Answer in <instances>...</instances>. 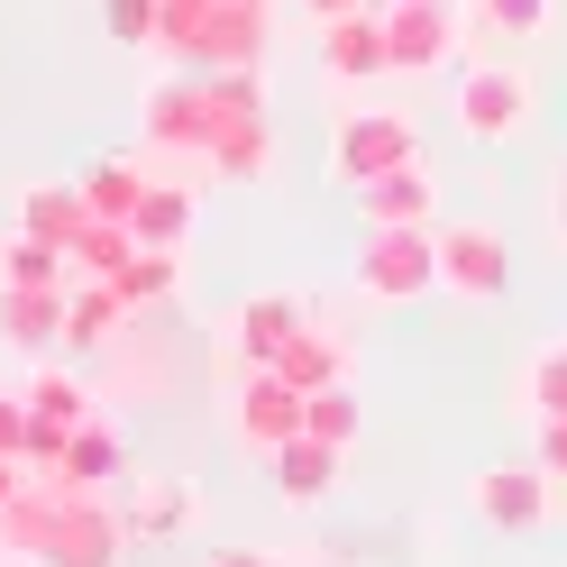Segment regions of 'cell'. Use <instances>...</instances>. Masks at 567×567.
I'll list each match as a JSON object with an SVG mask.
<instances>
[{
    "label": "cell",
    "instance_id": "6da1fadb",
    "mask_svg": "<svg viewBox=\"0 0 567 567\" xmlns=\"http://www.w3.org/2000/svg\"><path fill=\"white\" fill-rule=\"evenodd\" d=\"M0 558L28 567H120L128 558V522L111 494H83L64 476H28L0 513Z\"/></svg>",
    "mask_w": 567,
    "mask_h": 567
},
{
    "label": "cell",
    "instance_id": "7a4b0ae2",
    "mask_svg": "<svg viewBox=\"0 0 567 567\" xmlns=\"http://www.w3.org/2000/svg\"><path fill=\"white\" fill-rule=\"evenodd\" d=\"M358 293L367 302H421V293H440V238L431 229H367Z\"/></svg>",
    "mask_w": 567,
    "mask_h": 567
},
{
    "label": "cell",
    "instance_id": "3957f363",
    "mask_svg": "<svg viewBox=\"0 0 567 567\" xmlns=\"http://www.w3.org/2000/svg\"><path fill=\"white\" fill-rule=\"evenodd\" d=\"M449 111H457V128H467V137L504 147V137L530 128V74H522V64H494V55H485V64H467V74H457Z\"/></svg>",
    "mask_w": 567,
    "mask_h": 567
},
{
    "label": "cell",
    "instance_id": "277c9868",
    "mask_svg": "<svg viewBox=\"0 0 567 567\" xmlns=\"http://www.w3.org/2000/svg\"><path fill=\"white\" fill-rule=\"evenodd\" d=\"M394 165H421V128H412L403 111H358V120H339V137H330V174H339L348 193L375 184V174H394Z\"/></svg>",
    "mask_w": 567,
    "mask_h": 567
},
{
    "label": "cell",
    "instance_id": "5b68a950",
    "mask_svg": "<svg viewBox=\"0 0 567 567\" xmlns=\"http://www.w3.org/2000/svg\"><path fill=\"white\" fill-rule=\"evenodd\" d=\"M431 238H440V284H449L457 302H504L513 247H504L494 220H449V229H431Z\"/></svg>",
    "mask_w": 567,
    "mask_h": 567
},
{
    "label": "cell",
    "instance_id": "8992f818",
    "mask_svg": "<svg viewBox=\"0 0 567 567\" xmlns=\"http://www.w3.org/2000/svg\"><path fill=\"white\" fill-rule=\"evenodd\" d=\"M137 128H147V147H165V156H210V92H202V74L174 64L165 83H147Z\"/></svg>",
    "mask_w": 567,
    "mask_h": 567
},
{
    "label": "cell",
    "instance_id": "52a82bcc",
    "mask_svg": "<svg viewBox=\"0 0 567 567\" xmlns=\"http://www.w3.org/2000/svg\"><path fill=\"white\" fill-rule=\"evenodd\" d=\"M457 55V10L449 0H384V64L394 74H431Z\"/></svg>",
    "mask_w": 567,
    "mask_h": 567
},
{
    "label": "cell",
    "instance_id": "ba28073f",
    "mask_svg": "<svg viewBox=\"0 0 567 567\" xmlns=\"http://www.w3.org/2000/svg\"><path fill=\"white\" fill-rule=\"evenodd\" d=\"M229 421H238V440L247 449H284V440H302V394H293V384H284V375H238V403H229Z\"/></svg>",
    "mask_w": 567,
    "mask_h": 567
},
{
    "label": "cell",
    "instance_id": "9c48e42d",
    "mask_svg": "<svg viewBox=\"0 0 567 567\" xmlns=\"http://www.w3.org/2000/svg\"><path fill=\"white\" fill-rule=\"evenodd\" d=\"M302 321H311V311H302L293 293H247V302H238V321H229V358H238V375L275 367V348L293 339Z\"/></svg>",
    "mask_w": 567,
    "mask_h": 567
},
{
    "label": "cell",
    "instance_id": "30bf717a",
    "mask_svg": "<svg viewBox=\"0 0 567 567\" xmlns=\"http://www.w3.org/2000/svg\"><path fill=\"white\" fill-rule=\"evenodd\" d=\"M358 210H367V229H440L431 220L440 184H431V165H394V174H375V184H358Z\"/></svg>",
    "mask_w": 567,
    "mask_h": 567
},
{
    "label": "cell",
    "instance_id": "8fae6325",
    "mask_svg": "<svg viewBox=\"0 0 567 567\" xmlns=\"http://www.w3.org/2000/svg\"><path fill=\"white\" fill-rule=\"evenodd\" d=\"M321 74H330V83H375V74H394V64H384V0L321 28Z\"/></svg>",
    "mask_w": 567,
    "mask_h": 567
},
{
    "label": "cell",
    "instance_id": "7c38bea8",
    "mask_svg": "<svg viewBox=\"0 0 567 567\" xmlns=\"http://www.w3.org/2000/svg\"><path fill=\"white\" fill-rule=\"evenodd\" d=\"M0 339H10L19 358L64 348V284H0Z\"/></svg>",
    "mask_w": 567,
    "mask_h": 567
},
{
    "label": "cell",
    "instance_id": "4fadbf2b",
    "mask_svg": "<svg viewBox=\"0 0 567 567\" xmlns=\"http://www.w3.org/2000/svg\"><path fill=\"white\" fill-rule=\"evenodd\" d=\"M467 494H476V513H485L494 530H540V522H549V504H558L540 467H485Z\"/></svg>",
    "mask_w": 567,
    "mask_h": 567
},
{
    "label": "cell",
    "instance_id": "5bb4252c",
    "mask_svg": "<svg viewBox=\"0 0 567 567\" xmlns=\"http://www.w3.org/2000/svg\"><path fill=\"white\" fill-rule=\"evenodd\" d=\"M266 375H284L293 394H330V384H348V339L321 330V321H302L293 339L275 348V367H266Z\"/></svg>",
    "mask_w": 567,
    "mask_h": 567
},
{
    "label": "cell",
    "instance_id": "9a60e30c",
    "mask_svg": "<svg viewBox=\"0 0 567 567\" xmlns=\"http://www.w3.org/2000/svg\"><path fill=\"white\" fill-rule=\"evenodd\" d=\"M193 485L184 476H137L128 485V504H120V522H128V540H174V530H193Z\"/></svg>",
    "mask_w": 567,
    "mask_h": 567
},
{
    "label": "cell",
    "instance_id": "2e32d148",
    "mask_svg": "<svg viewBox=\"0 0 567 567\" xmlns=\"http://www.w3.org/2000/svg\"><path fill=\"white\" fill-rule=\"evenodd\" d=\"M120 330H128V302L111 284H64V348L101 358V348H120Z\"/></svg>",
    "mask_w": 567,
    "mask_h": 567
},
{
    "label": "cell",
    "instance_id": "e0dca14e",
    "mask_svg": "<svg viewBox=\"0 0 567 567\" xmlns=\"http://www.w3.org/2000/svg\"><path fill=\"white\" fill-rule=\"evenodd\" d=\"M55 476H64V485H83V494H111V485L128 476V449H120V431H111V421H83V431L64 440Z\"/></svg>",
    "mask_w": 567,
    "mask_h": 567
},
{
    "label": "cell",
    "instance_id": "ac0fdd59",
    "mask_svg": "<svg viewBox=\"0 0 567 567\" xmlns=\"http://www.w3.org/2000/svg\"><path fill=\"white\" fill-rule=\"evenodd\" d=\"M19 229H28V238H47L55 257H64V247H74V238L92 229L83 184H28V193H19Z\"/></svg>",
    "mask_w": 567,
    "mask_h": 567
},
{
    "label": "cell",
    "instance_id": "d6986e66",
    "mask_svg": "<svg viewBox=\"0 0 567 567\" xmlns=\"http://www.w3.org/2000/svg\"><path fill=\"white\" fill-rule=\"evenodd\" d=\"M111 293H120L128 311H147V302H174V293H184V247H137V257L111 275Z\"/></svg>",
    "mask_w": 567,
    "mask_h": 567
},
{
    "label": "cell",
    "instance_id": "ffe728a7",
    "mask_svg": "<svg viewBox=\"0 0 567 567\" xmlns=\"http://www.w3.org/2000/svg\"><path fill=\"white\" fill-rule=\"evenodd\" d=\"M330 485H339V449H321V440H284L275 449V494L284 504H321Z\"/></svg>",
    "mask_w": 567,
    "mask_h": 567
},
{
    "label": "cell",
    "instance_id": "44dd1931",
    "mask_svg": "<svg viewBox=\"0 0 567 567\" xmlns=\"http://www.w3.org/2000/svg\"><path fill=\"white\" fill-rule=\"evenodd\" d=\"M210 174H229V184H266L275 174V128L266 120H238V128H220L210 137V156H202Z\"/></svg>",
    "mask_w": 567,
    "mask_h": 567
},
{
    "label": "cell",
    "instance_id": "7402d4cb",
    "mask_svg": "<svg viewBox=\"0 0 567 567\" xmlns=\"http://www.w3.org/2000/svg\"><path fill=\"white\" fill-rule=\"evenodd\" d=\"M19 403L38 412V421H64V431H83V421H101L92 384H83V375H64V367H38V375L19 384Z\"/></svg>",
    "mask_w": 567,
    "mask_h": 567
},
{
    "label": "cell",
    "instance_id": "603a6c76",
    "mask_svg": "<svg viewBox=\"0 0 567 567\" xmlns=\"http://www.w3.org/2000/svg\"><path fill=\"white\" fill-rule=\"evenodd\" d=\"M128 238H137V247H184V238H193V193H184V184H147L137 210H128Z\"/></svg>",
    "mask_w": 567,
    "mask_h": 567
},
{
    "label": "cell",
    "instance_id": "cb8c5ba5",
    "mask_svg": "<svg viewBox=\"0 0 567 567\" xmlns=\"http://www.w3.org/2000/svg\"><path fill=\"white\" fill-rule=\"evenodd\" d=\"M137 257V238H128V220H92L74 247H64V266H74V284H111L120 266Z\"/></svg>",
    "mask_w": 567,
    "mask_h": 567
},
{
    "label": "cell",
    "instance_id": "d4e9b609",
    "mask_svg": "<svg viewBox=\"0 0 567 567\" xmlns=\"http://www.w3.org/2000/svg\"><path fill=\"white\" fill-rule=\"evenodd\" d=\"M358 431H367V412H358V394L348 384H330V394H302V440H321V449H358Z\"/></svg>",
    "mask_w": 567,
    "mask_h": 567
},
{
    "label": "cell",
    "instance_id": "484cf974",
    "mask_svg": "<svg viewBox=\"0 0 567 567\" xmlns=\"http://www.w3.org/2000/svg\"><path fill=\"white\" fill-rule=\"evenodd\" d=\"M137 193H147V165H128V156H111V165L83 174V210H92V220H128Z\"/></svg>",
    "mask_w": 567,
    "mask_h": 567
},
{
    "label": "cell",
    "instance_id": "4316f807",
    "mask_svg": "<svg viewBox=\"0 0 567 567\" xmlns=\"http://www.w3.org/2000/svg\"><path fill=\"white\" fill-rule=\"evenodd\" d=\"M0 284H74V266H64L47 238H28V229H0Z\"/></svg>",
    "mask_w": 567,
    "mask_h": 567
},
{
    "label": "cell",
    "instance_id": "83f0119b",
    "mask_svg": "<svg viewBox=\"0 0 567 567\" xmlns=\"http://www.w3.org/2000/svg\"><path fill=\"white\" fill-rule=\"evenodd\" d=\"M522 403H530V421H567V339H549L540 358H530Z\"/></svg>",
    "mask_w": 567,
    "mask_h": 567
},
{
    "label": "cell",
    "instance_id": "f1b7e54d",
    "mask_svg": "<svg viewBox=\"0 0 567 567\" xmlns=\"http://www.w3.org/2000/svg\"><path fill=\"white\" fill-rule=\"evenodd\" d=\"M476 19L494 28V38H540V28L558 19V0H476Z\"/></svg>",
    "mask_w": 567,
    "mask_h": 567
},
{
    "label": "cell",
    "instance_id": "f546056e",
    "mask_svg": "<svg viewBox=\"0 0 567 567\" xmlns=\"http://www.w3.org/2000/svg\"><path fill=\"white\" fill-rule=\"evenodd\" d=\"M101 28L120 47H156V0H101Z\"/></svg>",
    "mask_w": 567,
    "mask_h": 567
},
{
    "label": "cell",
    "instance_id": "4dcf8cb0",
    "mask_svg": "<svg viewBox=\"0 0 567 567\" xmlns=\"http://www.w3.org/2000/svg\"><path fill=\"white\" fill-rule=\"evenodd\" d=\"M530 431H540L530 440V467H540L549 485H567V421H530Z\"/></svg>",
    "mask_w": 567,
    "mask_h": 567
},
{
    "label": "cell",
    "instance_id": "1f68e13d",
    "mask_svg": "<svg viewBox=\"0 0 567 567\" xmlns=\"http://www.w3.org/2000/svg\"><path fill=\"white\" fill-rule=\"evenodd\" d=\"M0 457H10V467L28 457V403L19 394H0Z\"/></svg>",
    "mask_w": 567,
    "mask_h": 567
},
{
    "label": "cell",
    "instance_id": "d6a6232c",
    "mask_svg": "<svg viewBox=\"0 0 567 567\" xmlns=\"http://www.w3.org/2000/svg\"><path fill=\"white\" fill-rule=\"evenodd\" d=\"M302 10H311V19L330 28V19H348V10H375V0H302Z\"/></svg>",
    "mask_w": 567,
    "mask_h": 567
},
{
    "label": "cell",
    "instance_id": "836d02e7",
    "mask_svg": "<svg viewBox=\"0 0 567 567\" xmlns=\"http://www.w3.org/2000/svg\"><path fill=\"white\" fill-rule=\"evenodd\" d=\"M210 567H275V558H266V549H220Z\"/></svg>",
    "mask_w": 567,
    "mask_h": 567
},
{
    "label": "cell",
    "instance_id": "e575fe53",
    "mask_svg": "<svg viewBox=\"0 0 567 567\" xmlns=\"http://www.w3.org/2000/svg\"><path fill=\"white\" fill-rule=\"evenodd\" d=\"M28 485V467H10V457H0V513H10V494Z\"/></svg>",
    "mask_w": 567,
    "mask_h": 567
},
{
    "label": "cell",
    "instance_id": "d590c367",
    "mask_svg": "<svg viewBox=\"0 0 567 567\" xmlns=\"http://www.w3.org/2000/svg\"><path fill=\"white\" fill-rule=\"evenodd\" d=\"M558 238H567V174H558Z\"/></svg>",
    "mask_w": 567,
    "mask_h": 567
},
{
    "label": "cell",
    "instance_id": "8d00e7d4",
    "mask_svg": "<svg viewBox=\"0 0 567 567\" xmlns=\"http://www.w3.org/2000/svg\"><path fill=\"white\" fill-rule=\"evenodd\" d=\"M0 567H10V558H0Z\"/></svg>",
    "mask_w": 567,
    "mask_h": 567
}]
</instances>
